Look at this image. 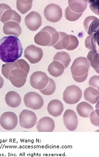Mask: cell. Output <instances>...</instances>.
<instances>
[{"label":"cell","instance_id":"8992f818","mask_svg":"<svg viewBox=\"0 0 99 157\" xmlns=\"http://www.w3.org/2000/svg\"><path fill=\"white\" fill-rule=\"evenodd\" d=\"M36 115L35 113L30 110L24 109L19 115V125L22 128L25 129H31L36 124Z\"/></svg>","mask_w":99,"mask_h":157},{"label":"cell","instance_id":"f1b7e54d","mask_svg":"<svg viewBox=\"0 0 99 157\" xmlns=\"http://www.w3.org/2000/svg\"><path fill=\"white\" fill-rule=\"evenodd\" d=\"M32 3L33 1L32 0L17 1L16 3L17 9L21 13L24 14L28 13L31 9Z\"/></svg>","mask_w":99,"mask_h":157},{"label":"cell","instance_id":"1f68e13d","mask_svg":"<svg viewBox=\"0 0 99 157\" xmlns=\"http://www.w3.org/2000/svg\"><path fill=\"white\" fill-rule=\"evenodd\" d=\"M81 13H74L71 10L70 8L68 6L65 11V16L67 20L70 21H75L78 20L82 15Z\"/></svg>","mask_w":99,"mask_h":157},{"label":"cell","instance_id":"6da1fadb","mask_svg":"<svg viewBox=\"0 0 99 157\" xmlns=\"http://www.w3.org/2000/svg\"><path fill=\"white\" fill-rule=\"evenodd\" d=\"M22 45L14 36H7L0 39V59L4 62L16 61L23 54Z\"/></svg>","mask_w":99,"mask_h":157},{"label":"cell","instance_id":"e0dca14e","mask_svg":"<svg viewBox=\"0 0 99 157\" xmlns=\"http://www.w3.org/2000/svg\"><path fill=\"white\" fill-rule=\"evenodd\" d=\"M6 103L11 108L19 107L21 102V98L19 93L14 91H10L6 93L5 98Z\"/></svg>","mask_w":99,"mask_h":157},{"label":"cell","instance_id":"d4e9b609","mask_svg":"<svg viewBox=\"0 0 99 157\" xmlns=\"http://www.w3.org/2000/svg\"><path fill=\"white\" fill-rule=\"evenodd\" d=\"M59 38L57 43L53 46L57 50L66 49L69 43V37L67 33L63 32H59Z\"/></svg>","mask_w":99,"mask_h":157},{"label":"cell","instance_id":"cb8c5ba5","mask_svg":"<svg viewBox=\"0 0 99 157\" xmlns=\"http://www.w3.org/2000/svg\"><path fill=\"white\" fill-rule=\"evenodd\" d=\"M76 110L80 116L84 118H89L91 113L94 111V108L88 103L83 101L77 105Z\"/></svg>","mask_w":99,"mask_h":157},{"label":"cell","instance_id":"484cf974","mask_svg":"<svg viewBox=\"0 0 99 157\" xmlns=\"http://www.w3.org/2000/svg\"><path fill=\"white\" fill-rule=\"evenodd\" d=\"M53 61H57L61 63L64 66L65 69L68 68L71 61L70 56L67 52L60 51L57 52L53 58Z\"/></svg>","mask_w":99,"mask_h":157},{"label":"cell","instance_id":"5b68a950","mask_svg":"<svg viewBox=\"0 0 99 157\" xmlns=\"http://www.w3.org/2000/svg\"><path fill=\"white\" fill-rule=\"evenodd\" d=\"M46 19L50 22L59 21L63 17L62 8L58 5L51 3L46 6L44 11Z\"/></svg>","mask_w":99,"mask_h":157},{"label":"cell","instance_id":"9a60e30c","mask_svg":"<svg viewBox=\"0 0 99 157\" xmlns=\"http://www.w3.org/2000/svg\"><path fill=\"white\" fill-rule=\"evenodd\" d=\"M3 31L6 35H13L18 38L21 34L22 29L19 23L10 21L4 23Z\"/></svg>","mask_w":99,"mask_h":157},{"label":"cell","instance_id":"603a6c76","mask_svg":"<svg viewBox=\"0 0 99 157\" xmlns=\"http://www.w3.org/2000/svg\"><path fill=\"white\" fill-rule=\"evenodd\" d=\"M99 33H93L87 37L85 41V47L90 51L98 53V46Z\"/></svg>","mask_w":99,"mask_h":157},{"label":"cell","instance_id":"d6986e66","mask_svg":"<svg viewBox=\"0 0 99 157\" xmlns=\"http://www.w3.org/2000/svg\"><path fill=\"white\" fill-rule=\"evenodd\" d=\"M84 98L91 104H96L99 101V92L97 89L92 87L87 88L84 91Z\"/></svg>","mask_w":99,"mask_h":157},{"label":"cell","instance_id":"4fadbf2b","mask_svg":"<svg viewBox=\"0 0 99 157\" xmlns=\"http://www.w3.org/2000/svg\"><path fill=\"white\" fill-rule=\"evenodd\" d=\"M55 128L54 121L48 117L40 119L37 124V129L39 132H52Z\"/></svg>","mask_w":99,"mask_h":157},{"label":"cell","instance_id":"ab89813d","mask_svg":"<svg viewBox=\"0 0 99 157\" xmlns=\"http://www.w3.org/2000/svg\"><path fill=\"white\" fill-rule=\"evenodd\" d=\"M4 85V80L2 76L0 75V89Z\"/></svg>","mask_w":99,"mask_h":157},{"label":"cell","instance_id":"ba28073f","mask_svg":"<svg viewBox=\"0 0 99 157\" xmlns=\"http://www.w3.org/2000/svg\"><path fill=\"white\" fill-rule=\"evenodd\" d=\"M18 123V117L14 112H5L0 117V125L6 130H14L17 127Z\"/></svg>","mask_w":99,"mask_h":157},{"label":"cell","instance_id":"f546056e","mask_svg":"<svg viewBox=\"0 0 99 157\" xmlns=\"http://www.w3.org/2000/svg\"><path fill=\"white\" fill-rule=\"evenodd\" d=\"M41 31L47 32L51 35L52 42L49 47L53 46L57 43L59 38V32H58L54 28L51 27V26H47L43 28Z\"/></svg>","mask_w":99,"mask_h":157},{"label":"cell","instance_id":"e575fe53","mask_svg":"<svg viewBox=\"0 0 99 157\" xmlns=\"http://www.w3.org/2000/svg\"><path fill=\"white\" fill-rule=\"evenodd\" d=\"M16 61L19 65L20 69L24 71L27 75H28L30 71V66L28 63L23 59H19Z\"/></svg>","mask_w":99,"mask_h":157},{"label":"cell","instance_id":"52a82bcc","mask_svg":"<svg viewBox=\"0 0 99 157\" xmlns=\"http://www.w3.org/2000/svg\"><path fill=\"white\" fill-rule=\"evenodd\" d=\"M49 82V77L46 73L38 71L33 73L30 78V84L33 88L40 90L45 88Z\"/></svg>","mask_w":99,"mask_h":157},{"label":"cell","instance_id":"ffe728a7","mask_svg":"<svg viewBox=\"0 0 99 157\" xmlns=\"http://www.w3.org/2000/svg\"><path fill=\"white\" fill-rule=\"evenodd\" d=\"M88 1L84 0H69L68 7L72 11L77 13H81L87 7Z\"/></svg>","mask_w":99,"mask_h":157},{"label":"cell","instance_id":"30bf717a","mask_svg":"<svg viewBox=\"0 0 99 157\" xmlns=\"http://www.w3.org/2000/svg\"><path fill=\"white\" fill-rule=\"evenodd\" d=\"M27 76L28 75L21 69H15L10 72L9 80L15 87H22L26 83Z\"/></svg>","mask_w":99,"mask_h":157},{"label":"cell","instance_id":"2e32d148","mask_svg":"<svg viewBox=\"0 0 99 157\" xmlns=\"http://www.w3.org/2000/svg\"><path fill=\"white\" fill-rule=\"evenodd\" d=\"M64 110V104L60 100L57 99L52 100L48 105V112L51 115L54 117L61 116Z\"/></svg>","mask_w":99,"mask_h":157},{"label":"cell","instance_id":"5bb4252c","mask_svg":"<svg viewBox=\"0 0 99 157\" xmlns=\"http://www.w3.org/2000/svg\"><path fill=\"white\" fill-rule=\"evenodd\" d=\"M84 26L89 35L99 33V19L95 16H89L84 21Z\"/></svg>","mask_w":99,"mask_h":157},{"label":"cell","instance_id":"74e56055","mask_svg":"<svg viewBox=\"0 0 99 157\" xmlns=\"http://www.w3.org/2000/svg\"><path fill=\"white\" fill-rule=\"evenodd\" d=\"M9 9H12V8L8 5L5 3L0 4V21H1V17L4 13Z\"/></svg>","mask_w":99,"mask_h":157},{"label":"cell","instance_id":"9c48e42d","mask_svg":"<svg viewBox=\"0 0 99 157\" xmlns=\"http://www.w3.org/2000/svg\"><path fill=\"white\" fill-rule=\"evenodd\" d=\"M24 56L31 63L35 64L40 61L43 56L42 48L34 45L28 46L24 52Z\"/></svg>","mask_w":99,"mask_h":157},{"label":"cell","instance_id":"8d00e7d4","mask_svg":"<svg viewBox=\"0 0 99 157\" xmlns=\"http://www.w3.org/2000/svg\"><path fill=\"white\" fill-rule=\"evenodd\" d=\"M89 86L97 88V89H99V76L97 75H94L92 76L89 79Z\"/></svg>","mask_w":99,"mask_h":157},{"label":"cell","instance_id":"d590c367","mask_svg":"<svg viewBox=\"0 0 99 157\" xmlns=\"http://www.w3.org/2000/svg\"><path fill=\"white\" fill-rule=\"evenodd\" d=\"M88 2L89 3V7L91 11L99 15V1H88Z\"/></svg>","mask_w":99,"mask_h":157},{"label":"cell","instance_id":"ac0fdd59","mask_svg":"<svg viewBox=\"0 0 99 157\" xmlns=\"http://www.w3.org/2000/svg\"><path fill=\"white\" fill-rule=\"evenodd\" d=\"M65 68L61 63L53 61L48 67V71L50 75L54 77H58L64 74Z\"/></svg>","mask_w":99,"mask_h":157},{"label":"cell","instance_id":"7402d4cb","mask_svg":"<svg viewBox=\"0 0 99 157\" xmlns=\"http://www.w3.org/2000/svg\"><path fill=\"white\" fill-rule=\"evenodd\" d=\"M15 21L19 24L21 21V17L13 9L6 10L1 17V21L5 23L8 21Z\"/></svg>","mask_w":99,"mask_h":157},{"label":"cell","instance_id":"4dcf8cb0","mask_svg":"<svg viewBox=\"0 0 99 157\" xmlns=\"http://www.w3.org/2000/svg\"><path fill=\"white\" fill-rule=\"evenodd\" d=\"M56 89V85L53 79L49 78V82L47 86L42 90H39L43 95L46 96H50L52 95Z\"/></svg>","mask_w":99,"mask_h":157},{"label":"cell","instance_id":"f35d334b","mask_svg":"<svg viewBox=\"0 0 99 157\" xmlns=\"http://www.w3.org/2000/svg\"><path fill=\"white\" fill-rule=\"evenodd\" d=\"M88 74H87L85 75H84V76L80 77H75L74 76H72L73 79L75 80L76 82H78V83H82L84 82L85 80H86L87 78L88 77Z\"/></svg>","mask_w":99,"mask_h":157},{"label":"cell","instance_id":"4316f807","mask_svg":"<svg viewBox=\"0 0 99 157\" xmlns=\"http://www.w3.org/2000/svg\"><path fill=\"white\" fill-rule=\"evenodd\" d=\"M87 59L89 62L91 67L95 70L97 73L99 74V54L98 53L90 51L87 56Z\"/></svg>","mask_w":99,"mask_h":157},{"label":"cell","instance_id":"44dd1931","mask_svg":"<svg viewBox=\"0 0 99 157\" xmlns=\"http://www.w3.org/2000/svg\"><path fill=\"white\" fill-rule=\"evenodd\" d=\"M34 41L35 44L39 45L49 47L52 42V38L48 33L41 31L36 34L34 38Z\"/></svg>","mask_w":99,"mask_h":157},{"label":"cell","instance_id":"7c38bea8","mask_svg":"<svg viewBox=\"0 0 99 157\" xmlns=\"http://www.w3.org/2000/svg\"><path fill=\"white\" fill-rule=\"evenodd\" d=\"M64 122L66 128L70 131H73L77 129L78 120L76 113L71 109H68L64 113Z\"/></svg>","mask_w":99,"mask_h":157},{"label":"cell","instance_id":"7a4b0ae2","mask_svg":"<svg viewBox=\"0 0 99 157\" xmlns=\"http://www.w3.org/2000/svg\"><path fill=\"white\" fill-rule=\"evenodd\" d=\"M90 63L86 58L80 57L73 61L71 67V71L72 76L80 77L88 74Z\"/></svg>","mask_w":99,"mask_h":157},{"label":"cell","instance_id":"8fae6325","mask_svg":"<svg viewBox=\"0 0 99 157\" xmlns=\"http://www.w3.org/2000/svg\"><path fill=\"white\" fill-rule=\"evenodd\" d=\"M28 29L31 31L37 30L42 24L41 16L37 12L32 11L27 15L24 19Z\"/></svg>","mask_w":99,"mask_h":157},{"label":"cell","instance_id":"3957f363","mask_svg":"<svg viewBox=\"0 0 99 157\" xmlns=\"http://www.w3.org/2000/svg\"><path fill=\"white\" fill-rule=\"evenodd\" d=\"M82 97V91L79 87L71 85L66 88L63 94V100L68 104L73 105L80 101Z\"/></svg>","mask_w":99,"mask_h":157},{"label":"cell","instance_id":"277c9868","mask_svg":"<svg viewBox=\"0 0 99 157\" xmlns=\"http://www.w3.org/2000/svg\"><path fill=\"white\" fill-rule=\"evenodd\" d=\"M25 106L34 110H39L44 105V100L40 95L35 92H28L23 98Z\"/></svg>","mask_w":99,"mask_h":157},{"label":"cell","instance_id":"836d02e7","mask_svg":"<svg viewBox=\"0 0 99 157\" xmlns=\"http://www.w3.org/2000/svg\"><path fill=\"white\" fill-rule=\"evenodd\" d=\"M90 120L91 123L94 126L99 127V110L97 109L93 111L90 114Z\"/></svg>","mask_w":99,"mask_h":157},{"label":"cell","instance_id":"83f0119b","mask_svg":"<svg viewBox=\"0 0 99 157\" xmlns=\"http://www.w3.org/2000/svg\"><path fill=\"white\" fill-rule=\"evenodd\" d=\"M20 69V66L17 61L12 63H7L3 64L2 68V74L6 79H9L10 72L13 70Z\"/></svg>","mask_w":99,"mask_h":157},{"label":"cell","instance_id":"d6a6232c","mask_svg":"<svg viewBox=\"0 0 99 157\" xmlns=\"http://www.w3.org/2000/svg\"><path fill=\"white\" fill-rule=\"evenodd\" d=\"M69 43L68 45L66 48V50L72 51L76 49L79 44V41L76 36L72 35H69Z\"/></svg>","mask_w":99,"mask_h":157}]
</instances>
